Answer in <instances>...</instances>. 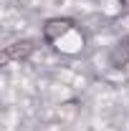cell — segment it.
I'll return each mask as SVG.
<instances>
[{"mask_svg": "<svg viewBox=\"0 0 129 131\" xmlns=\"http://www.w3.org/2000/svg\"><path fill=\"white\" fill-rule=\"evenodd\" d=\"M119 5H122V13L129 15V0H119Z\"/></svg>", "mask_w": 129, "mask_h": 131, "instance_id": "cell-4", "label": "cell"}, {"mask_svg": "<svg viewBox=\"0 0 129 131\" xmlns=\"http://www.w3.org/2000/svg\"><path fill=\"white\" fill-rule=\"evenodd\" d=\"M33 53H35V40L31 38H20L15 43H10V46H5L3 50V63H10V61H28Z\"/></svg>", "mask_w": 129, "mask_h": 131, "instance_id": "cell-1", "label": "cell"}, {"mask_svg": "<svg viewBox=\"0 0 129 131\" xmlns=\"http://www.w3.org/2000/svg\"><path fill=\"white\" fill-rule=\"evenodd\" d=\"M129 63V35H124L112 50H109V66L112 68H124Z\"/></svg>", "mask_w": 129, "mask_h": 131, "instance_id": "cell-3", "label": "cell"}, {"mask_svg": "<svg viewBox=\"0 0 129 131\" xmlns=\"http://www.w3.org/2000/svg\"><path fill=\"white\" fill-rule=\"evenodd\" d=\"M71 30H73V20L71 18H51L43 25V40L46 43H58Z\"/></svg>", "mask_w": 129, "mask_h": 131, "instance_id": "cell-2", "label": "cell"}]
</instances>
